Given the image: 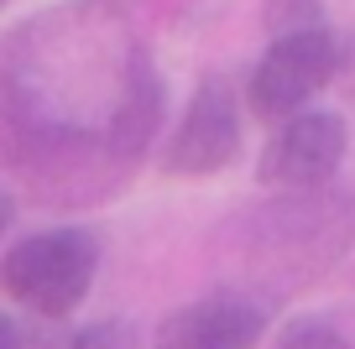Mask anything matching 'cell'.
Here are the masks:
<instances>
[{"label": "cell", "mask_w": 355, "mask_h": 349, "mask_svg": "<svg viewBox=\"0 0 355 349\" xmlns=\"http://www.w3.org/2000/svg\"><path fill=\"white\" fill-rule=\"evenodd\" d=\"M261 26H266V37L309 32V26H324V6L319 0H266L261 6Z\"/></svg>", "instance_id": "obj_9"}, {"label": "cell", "mask_w": 355, "mask_h": 349, "mask_svg": "<svg viewBox=\"0 0 355 349\" xmlns=\"http://www.w3.org/2000/svg\"><path fill=\"white\" fill-rule=\"evenodd\" d=\"M272 349H355V344H350V334H345L340 323H329V318H319V313H303V318H288V323L277 328Z\"/></svg>", "instance_id": "obj_8"}, {"label": "cell", "mask_w": 355, "mask_h": 349, "mask_svg": "<svg viewBox=\"0 0 355 349\" xmlns=\"http://www.w3.org/2000/svg\"><path fill=\"white\" fill-rule=\"evenodd\" d=\"M11 219H16V204H11V193L0 188V235H6V224H11Z\"/></svg>", "instance_id": "obj_12"}, {"label": "cell", "mask_w": 355, "mask_h": 349, "mask_svg": "<svg viewBox=\"0 0 355 349\" xmlns=\"http://www.w3.org/2000/svg\"><path fill=\"white\" fill-rule=\"evenodd\" d=\"M245 224H251L245 251H256V266H277L282 282H293V276L309 282L345 256L355 204L334 183L298 188V193H277L272 204H261Z\"/></svg>", "instance_id": "obj_1"}, {"label": "cell", "mask_w": 355, "mask_h": 349, "mask_svg": "<svg viewBox=\"0 0 355 349\" xmlns=\"http://www.w3.org/2000/svg\"><path fill=\"white\" fill-rule=\"evenodd\" d=\"M0 349H32V328H21L16 318L0 313Z\"/></svg>", "instance_id": "obj_11"}, {"label": "cell", "mask_w": 355, "mask_h": 349, "mask_svg": "<svg viewBox=\"0 0 355 349\" xmlns=\"http://www.w3.org/2000/svg\"><path fill=\"white\" fill-rule=\"evenodd\" d=\"M162 125H167L162 73H157V63H152L146 47H131L121 94H115V109H110V162H115V172L125 177L131 167H141V156L152 152V141L162 136Z\"/></svg>", "instance_id": "obj_7"}, {"label": "cell", "mask_w": 355, "mask_h": 349, "mask_svg": "<svg viewBox=\"0 0 355 349\" xmlns=\"http://www.w3.org/2000/svg\"><path fill=\"white\" fill-rule=\"evenodd\" d=\"M266 339V303L241 287H220L173 307L157 323L152 349H256Z\"/></svg>", "instance_id": "obj_6"}, {"label": "cell", "mask_w": 355, "mask_h": 349, "mask_svg": "<svg viewBox=\"0 0 355 349\" xmlns=\"http://www.w3.org/2000/svg\"><path fill=\"white\" fill-rule=\"evenodd\" d=\"M100 276V235L78 224L21 235L0 256V287L37 318H68Z\"/></svg>", "instance_id": "obj_2"}, {"label": "cell", "mask_w": 355, "mask_h": 349, "mask_svg": "<svg viewBox=\"0 0 355 349\" xmlns=\"http://www.w3.org/2000/svg\"><path fill=\"white\" fill-rule=\"evenodd\" d=\"M340 63H345V42L329 26L272 37V47L261 53V63L251 68V84H245L251 115L266 120V125H277L288 115H298V109H309L334 84Z\"/></svg>", "instance_id": "obj_3"}, {"label": "cell", "mask_w": 355, "mask_h": 349, "mask_svg": "<svg viewBox=\"0 0 355 349\" xmlns=\"http://www.w3.org/2000/svg\"><path fill=\"white\" fill-rule=\"evenodd\" d=\"M63 349H136V334L121 318H100V323H84L63 339Z\"/></svg>", "instance_id": "obj_10"}, {"label": "cell", "mask_w": 355, "mask_h": 349, "mask_svg": "<svg viewBox=\"0 0 355 349\" xmlns=\"http://www.w3.org/2000/svg\"><path fill=\"white\" fill-rule=\"evenodd\" d=\"M350 156V125L334 109H298L266 136L256 156V183L272 193H298V188H324Z\"/></svg>", "instance_id": "obj_4"}, {"label": "cell", "mask_w": 355, "mask_h": 349, "mask_svg": "<svg viewBox=\"0 0 355 349\" xmlns=\"http://www.w3.org/2000/svg\"><path fill=\"white\" fill-rule=\"evenodd\" d=\"M241 146H245V131H241L235 89L225 78H199L162 146V172L167 177H214L241 162Z\"/></svg>", "instance_id": "obj_5"}]
</instances>
